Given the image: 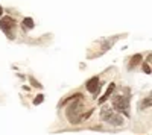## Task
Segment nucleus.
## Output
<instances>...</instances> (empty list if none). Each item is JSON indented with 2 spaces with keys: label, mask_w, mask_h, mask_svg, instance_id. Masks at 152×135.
I'll use <instances>...</instances> for the list:
<instances>
[{
  "label": "nucleus",
  "mask_w": 152,
  "mask_h": 135,
  "mask_svg": "<svg viewBox=\"0 0 152 135\" xmlns=\"http://www.w3.org/2000/svg\"><path fill=\"white\" fill-rule=\"evenodd\" d=\"M14 28H15V21L14 18H11V17H3L2 20H0V29H2L6 35H8V38L12 40L14 38Z\"/></svg>",
  "instance_id": "nucleus-3"
},
{
  "label": "nucleus",
  "mask_w": 152,
  "mask_h": 135,
  "mask_svg": "<svg viewBox=\"0 0 152 135\" xmlns=\"http://www.w3.org/2000/svg\"><path fill=\"white\" fill-rule=\"evenodd\" d=\"M43 100H44V96L43 94H38L35 99H34V105H40V103H43Z\"/></svg>",
  "instance_id": "nucleus-9"
},
{
  "label": "nucleus",
  "mask_w": 152,
  "mask_h": 135,
  "mask_svg": "<svg viewBox=\"0 0 152 135\" xmlns=\"http://www.w3.org/2000/svg\"><path fill=\"white\" fill-rule=\"evenodd\" d=\"M100 118H102L104 121H107V123L113 125V126H122L125 123V120H123V117L120 114L111 111V109H108V108L102 109V112H100Z\"/></svg>",
  "instance_id": "nucleus-1"
},
{
  "label": "nucleus",
  "mask_w": 152,
  "mask_h": 135,
  "mask_svg": "<svg viewBox=\"0 0 152 135\" xmlns=\"http://www.w3.org/2000/svg\"><path fill=\"white\" fill-rule=\"evenodd\" d=\"M114 88H116V85H114V83H110V87L107 88V91H105V94L102 96V97H100V99H99V105H102V103H105L107 100H108V97L111 96V93L114 91Z\"/></svg>",
  "instance_id": "nucleus-5"
},
{
  "label": "nucleus",
  "mask_w": 152,
  "mask_h": 135,
  "mask_svg": "<svg viewBox=\"0 0 152 135\" xmlns=\"http://www.w3.org/2000/svg\"><path fill=\"white\" fill-rule=\"evenodd\" d=\"M99 79H97V76H93L91 79H88L87 81V90H88V93H91V94H96L99 90H100V87H99Z\"/></svg>",
  "instance_id": "nucleus-4"
},
{
  "label": "nucleus",
  "mask_w": 152,
  "mask_h": 135,
  "mask_svg": "<svg viewBox=\"0 0 152 135\" xmlns=\"http://www.w3.org/2000/svg\"><path fill=\"white\" fill-rule=\"evenodd\" d=\"M142 59H143V56H142L140 53H137V55H134V56L131 58V64H129V67H128V68L131 70L132 67H137L138 64L142 62Z\"/></svg>",
  "instance_id": "nucleus-6"
},
{
  "label": "nucleus",
  "mask_w": 152,
  "mask_h": 135,
  "mask_svg": "<svg viewBox=\"0 0 152 135\" xmlns=\"http://www.w3.org/2000/svg\"><path fill=\"white\" fill-rule=\"evenodd\" d=\"M113 108L119 112H123L126 117H129V99L125 96H116L113 97Z\"/></svg>",
  "instance_id": "nucleus-2"
},
{
  "label": "nucleus",
  "mask_w": 152,
  "mask_h": 135,
  "mask_svg": "<svg viewBox=\"0 0 152 135\" xmlns=\"http://www.w3.org/2000/svg\"><path fill=\"white\" fill-rule=\"evenodd\" d=\"M2 15H3V8L0 6V17H2Z\"/></svg>",
  "instance_id": "nucleus-11"
},
{
  "label": "nucleus",
  "mask_w": 152,
  "mask_h": 135,
  "mask_svg": "<svg viewBox=\"0 0 152 135\" xmlns=\"http://www.w3.org/2000/svg\"><path fill=\"white\" fill-rule=\"evenodd\" d=\"M21 26H23V29H26V30H31L32 28H34V20L32 18H24L23 20V23H21Z\"/></svg>",
  "instance_id": "nucleus-7"
},
{
  "label": "nucleus",
  "mask_w": 152,
  "mask_h": 135,
  "mask_svg": "<svg viewBox=\"0 0 152 135\" xmlns=\"http://www.w3.org/2000/svg\"><path fill=\"white\" fill-rule=\"evenodd\" d=\"M29 79H31V83L34 85V87H37V88H41V83H40V82H37V81H35V78H32V76H31Z\"/></svg>",
  "instance_id": "nucleus-10"
},
{
  "label": "nucleus",
  "mask_w": 152,
  "mask_h": 135,
  "mask_svg": "<svg viewBox=\"0 0 152 135\" xmlns=\"http://www.w3.org/2000/svg\"><path fill=\"white\" fill-rule=\"evenodd\" d=\"M149 62H151V55L148 56V62H145V64H143V70L146 71V75H151V71H152V70H151V64H149Z\"/></svg>",
  "instance_id": "nucleus-8"
}]
</instances>
